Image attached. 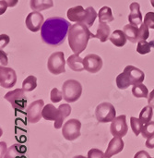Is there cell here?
<instances>
[{
	"label": "cell",
	"mask_w": 154,
	"mask_h": 158,
	"mask_svg": "<svg viewBox=\"0 0 154 158\" xmlns=\"http://www.w3.org/2000/svg\"><path fill=\"white\" fill-rule=\"evenodd\" d=\"M63 93L61 91H59L57 88H54L52 89L51 93H50V99L53 103H58L63 99Z\"/></svg>",
	"instance_id": "35"
},
{
	"label": "cell",
	"mask_w": 154,
	"mask_h": 158,
	"mask_svg": "<svg viewBox=\"0 0 154 158\" xmlns=\"http://www.w3.org/2000/svg\"><path fill=\"white\" fill-rule=\"evenodd\" d=\"M152 116H153V108L150 106H147L143 107L142 110L140 111L139 118L140 119L142 124L145 125V124L149 123L150 121H152Z\"/></svg>",
	"instance_id": "29"
},
{
	"label": "cell",
	"mask_w": 154,
	"mask_h": 158,
	"mask_svg": "<svg viewBox=\"0 0 154 158\" xmlns=\"http://www.w3.org/2000/svg\"><path fill=\"white\" fill-rule=\"evenodd\" d=\"M151 158H154V157H151Z\"/></svg>",
	"instance_id": "46"
},
{
	"label": "cell",
	"mask_w": 154,
	"mask_h": 158,
	"mask_svg": "<svg viewBox=\"0 0 154 158\" xmlns=\"http://www.w3.org/2000/svg\"><path fill=\"white\" fill-rule=\"evenodd\" d=\"M84 68L90 73H97L103 68V59L95 54H89L84 58Z\"/></svg>",
	"instance_id": "12"
},
{
	"label": "cell",
	"mask_w": 154,
	"mask_h": 158,
	"mask_svg": "<svg viewBox=\"0 0 154 158\" xmlns=\"http://www.w3.org/2000/svg\"><path fill=\"white\" fill-rule=\"evenodd\" d=\"M5 99L17 110H24L27 106V97L23 89H15L5 94Z\"/></svg>",
	"instance_id": "6"
},
{
	"label": "cell",
	"mask_w": 154,
	"mask_h": 158,
	"mask_svg": "<svg viewBox=\"0 0 154 158\" xmlns=\"http://www.w3.org/2000/svg\"><path fill=\"white\" fill-rule=\"evenodd\" d=\"M0 43H1V50H3L4 47H6L7 45V44L9 43V37L6 34H1L0 36Z\"/></svg>",
	"instance_id": "39"
},
{
	"label": "cell",
	"mask_w": 154,
	"mask_h": 158,
	"mask_svg": "<svg viewBox=\"0 0 154 158\" xmlns=\"http://www.w3.org/2000/svg\"><path fill=\"white\" fill-rule=\"evenodd\" d=\"M64 100L67 103L78 101L82 94V85L76 80H67L62 86Z\"/></svg>",
	"instance_id": "3"
},
{
	"label": "cell",
	"mask_w": 154,
	"mask_h": 158,
	"mask_svg": "<svg viewBox=\"0 0 154 158\" xmlns=\"http://www.w3.org/2000/svg\"><path fill=\"white\" fill-rule=\"evenodd\" d=\"M98 18H99V22H103V23H110L115 19V17L113 16L112 13V9L107 6H104L100 9L98 13Z\"/></svg>",
	"instance_id": "24"
},
{
	"label": "cell",
	"mask_w": 154,
	"mask_h": 158,
	"mask_svg": "<svg viewBox=\"0 0 154 158\" xmlns=\"http://www.w3.org/2000/svg\"><path fill=\"white\" fill-rule=\"evenodd\" d=\"M67 64L69 67L70 69L76 72H80L85 69L84 68V59H82L79 55L74 54L69 56V57L67 60Z\"/></svg>",
	"instance_id": "17"
},
{
	"label": "cell",
	"mask_w": 154,
	"mask_h": 158,
	"mask_svg": "<svg viewBox=\"0 0 154 158\" xmlns=\"http://www.w3.org/2000/svg\"><path fill=\"white\" fill-rule=\"evenodd\" d=\"M66 61L63 52L53 53L47 61L48 70L54 75H59L66 72Z\"/></svg>",
	"instance_id": "5"
},
{
	"label": "cell",
	"mask_w": 154,
	"mask_h": 158,
	"mask_svg": "<svg viewBox=\"0 0 154 158\" xmlns=\"http://www.w3.org/2000/svg\"><path fill=\"white\" fill-rule=\"evenodd\" d=\"M110 32H111V30L107 23L99 22V25L97 27V32L96 34L92 33L91 38H97L102 43H104L110 38Z\"/></svg>",
	"instance_id": "19"
},
{
	"label": "cell",
	"mask_w": 154,
	"mask_h": 158,
	"mask_svg": "<svg viewBox=\"0 0 154 158\" xmlns=\"http://www.w3.org/2000/svg\"><path fill=\"white\" fill-rule=\"evenodd\" d=\"M17 82L16 71L11 68L2 67L0 68V85L3 88L9 89L14 87Z\"/></svg>",
	"instance_id": "10"
},
{
	"label": "cell",
	"mask_w": 154,
	"mask_h": 158,
	"mask_svg": "<svg viewBox=\"0 0 154 158\" xmlns=\"http://www.w3.org/2000/svg\"><path fill=\"white\" fill-rule=\"evenodd\" d=\"M0 55H1V58H0V61H1V66L2 67H5L6 65H7V57H6V54L3 51V50H0Z\"/></svg>",
	"instance_id": "40"
},
{
	"label": "cell",
	"mask_w": 154,
	"mask_h": 158,
	"mask_svg": "<svg viewBox=\"0 0 154 158\" xmlns=\"http://www.w3.org/2000/svg\"><path fill=\"white\" fill-rule=\"evenodd\" d=\"M132 94L137 98H148L149 94H150L148 88L144 84H142V83H139V84L133 85V87H132Z\"/></svg>",
	"instance_id": "27"
},
{
	"label": "cell",
	"mask_w": 154,
	"mask_h": 158,
	"mask_svg": "<svg viewBox=\"0 0 154 158\" xmlns=\"http://www.w3.org/2000/svg\"><path fill=\"white\" fill-rule=\"evenodd\" d=\"M58 110H59L58 118L55 121V124H54V127L56 130L62 128L64 120L71 114V106L68 104H63L59 106Z\"/></svg>",
	"instance_id": "18"
},
{
	"label": "cell",
	"mask_w": 154,
	"mask_h": 158,
	"mask_svg": "<svg viewBox=\"0 0 154 158\" xmlns=\"http://www.w3.org/2000/svg\"><path fill=\"white\" fill-rule=\"evenodd\" d=\"M67 19L73 22H83L86 17V9L82 6H77L70 7L67 12Z\"/></svg>",
	"instance_id": "16"
},
{
	"label": "cell",
	"mask_w": 154,
	"mask_h": 158,
	"mask_svg": "<svg viewBox=\"0 0 154 158\" xmlns=\"http://www.w3.org/2000/svg\"><path fill=\"white\" fill-rule=\"evenodd\" d=\"M144 23L150 28L154 30V12H148L144 17Z\"/></svg>",
	"instance_id": "37"
},
{
	"label": "cell",
	"mask_w": 154,
	"mask_h": 158,
	"mask_svg": "<svg viewBox=\"0 0 154 158\" xmlns=\"http://www.w3.org/2000/svg\"><path fill=\"white\" fill-rule=\"evenodd\" d=\"M88 158H104V154L96 148H92L88 152Z\"/></svg>",
	"instance_id": "38"
},
{
	"label": "cell",
	"mask_w": 154,
	"mask_h": 158,
	"mask_svg": "<svg viewBox=\"0 0 154 158\" xmlns=\"http://www.w3.org/2000/svg\"><path fill=\"white\" fill-rule=\"evenodd\" d=\"M18 3V0H1L0 1V14L2 15L3 13H5L6 7H14L15 6H17V4Z\"/></svg>",
	"instance_id": "34"
},
{
	"label": "cell",
	"mask_w": 154,
	"mask_h": 158,
	"mask_svg": "<svg viewBox=\"0 0 154 158\" xmlns=\"http://www.w3.org/2000/svg\"><path fill=\"white\" fill-rule=\"evenodd\" d=\"M37 87V79L35 76L30 75L28 76L22 82V89L26 92H32L33 90H35Z\"/></svg>",
	"instance_id": "28"
},
{
	"label": "cell",
	"mask_w": 154,
	"mask_h": 158,
	"mask_svg": "<svg viewBox=\"0 0 154 158\" xmlns=\"http://www.w3.org/2000/svg\"><path fill=\"white\" fill-rule=\"evenodd\" d=\"M70 27V22L64 18H48L41 29L42 40L49 45L58 46L65 42Z\"/></svg>",
	"instance_id": "1"
},
{
	"label": "cell",
	"mask_w": 154,
	"mask_h": 158,
	"mask_svg": "<svg viewBox=\"0 0 154 158\" xmlns=\"http://www.w3.org/2000/svg\"><path fill=\"white\" fill-rule=\"evenodd\" d=\"M145 145H146V147H147V148L153 149L154 148V134L152 135V137H150V138H148V139H147Z\"/></svg>",
	"instance_id": "41"
},
{
	"label": "cell",
	"mask_w": 154,
	"mask_h": 158,
	"mask_svg": "<svg viewBox=\"0 0 154 158\" xmlns=\"http://www.w3.org/2000/svg\"><path fill=\"white\" fill-rule=\"evenodd\" d=\"M130 13L128 15V21L130 24L139 26L142 24V14L140 12V6L137 2H133L129 6Z\"/></svg>",
	"instance_id": "15"
},
{
	"label": "cell",
	"mask_w": 154,
	"mask_h": 158,
	"mask_svg": "<svg viewBox=\"0 0 154 158\" xmlns=\"http://www.w3.org/2000/svg\"><path fill=\"white\" fill-rule=\"evenodd\" d=\"M25 151H26V148L24 146L19 145V144H13L6 150L3 158H18Z\"/></svg>",
	"instance_id": "25"
},
{
	"label": "cell",
	"mask_w": 154,
	"mask_h": 158,
	"mask_svg": "<svg viewBox=\"0 0 154 158\" xmlns=\"http://www.w3.org/2000/svg\"><path fill=\"white\" fill-rule=\"evenodd\" d=\"M44 23V19L40 11H32L30 12L25 19L26 27L32 32L39 31Z\"/></svg>",
	"instance_id": "11"
},
{
	"label": "cell",
	"mask_w": 154,
	"mask_h": 158,
	"mask_svg": "<svg viewBox=\"0 0 154 158\" xmlns=\"http://www.w3.org/2000/svg\"><path fill=\"white\" fill-rule=\"evenodd\" d=\"M116 85H117V88L120 90H126L130 85H132V81L130 78L125 71H123L116 77Z\"/></svg>",
	"instance_id": "26"
},
{
	"label": "cell",
	"mask_w": 154,
	"mask_h": 158,
	"mask_svg": "<svg viewBox=\"0 0 154 158\" xmlns=\"http://www.w3.org/2000/svg\"><path fill=\"white\" fill-rule=\"evenodd\" d=\"M142 137L145 139H148L152 137L154 134V121H150L149 123L143 125L142 131H141Z\"/></svg>",
	"instance_id": "33"
},
{
	"label": "cell",
	"mask_w": 154,
	"mask_h": 158,
	"mask_svg": "<svg viewBox=\"0 0 154 158\" xmlns=\"http://www.w3.org/2000/svg\"><path fill=\"white\" fill-rule=\"evenodd\" d=\"M148 104L150 106H152V108H154V89L152 91V93L149 94L148 97Z\"/></svg>",
	"instance_id": "42"
},
{
	"label": "cell",
	"mask_w": 154,
	"mask_h": 158,
	"mask_svg": "<svg viewBox=\"0 0 154 158\" xmlns=\"http://www.w3.org/2000/svg\"><path fill=\"white\" fill-rule=\"evenodd\" d=\"M44 107V102L43 99L32 102L27 108V119L30 123H37L43 118V109Z\"/></svg>",
	"instance_id": "8"
},
{
	"label": "cell",
	"mask_w": 154,
	"mask_h": 158,
	"mask_svg": "<svg viewBox=\"0 0 154 158\" xmlns=\"http://www.w3.org/2000/svg\"><path fill=\"white\" fill-rule=\"evenodd\" d=\"M124 71L130 78V80L132 81V85L139 84V83H142V81L145 80V74H144V72L142 70H140V69L132 66V65L127 66L124 69Z\"/></svg>",
	"instance_id": "14"
},
{
	"label": "cell",
	"mask_w": 154,
	"mask_h": 158,
	"mask_svg": "<svg viewBox=\"0 0 154 158\" xmlns=\"http://www.w3.org/2000/svg\"><path fill=\"white\" fill-rule=\"evenodd\" d=\"M95 117L100 123L112 122L116 118V111L111 103L103 102L97 106L95 109Z\"/></svg>",
	"instance_id": "4"
},
{
	"label": "cell",
	"mask_w": 154,
	"mask_h": 158,
	"mask_svg": "<svg viewBox=\"0 0 154 158\" xmlns=\"http://www.w3.org/2000/svg\"><path fill=\"white\" fill-rule=\"evenodd\" d=\"M124 146L125 143L124 141L121 139V137H114L110 141L108 147L104 153V158H111L114 156L121 153L124 149Z\"/></svg>",
	"instance_id": "13"
},
{
	"label": "cell",
	"mask_w": 154,
	"mask_h": 158,
	"mask_svg": "<svg viewBox=\"0 0 154 158\" xmlns=\"http://www.w3.org/2000/svg\"><path fill=\"white\" fill-rule=\"evenodd\" d=\"M81 123L76 118L67 120L62 128V135L67 141H74L80 136Z\"/></svg>",
	"instance_id": "7"
},
{
	"label": "cell",
	"mask_w": 154,
	"mask_h": 158,
	"mask_svg": "<svg viewBox=\"0 0 154 158\" xmlns=\"http://www.w3.org/2000/svg\"><path fill=\"white\" fill-rule=\"evenodd\" d=\"M30 6L33 11H43L54 6L53 0H30Z\"/></svg>",
	"instance_id": "23"
},
{
	"label": "cell",
	"mask_w": 154,
	"mask_h": 158,
	"mask_svg": "<svg viewBox=\"0 0 154 158\" xmlns=\"http://www.w3.org/2000/svg\"><path fill=\"white\" fill-rule=\"evenodd\" d=\"M73 158H88V157H85V156H74Z\"/></svg>",
	"instance_id": "43"
},
{
	"label": "cell",
	"mask_w": 154,
	"mask_h": 158,
	"mask_svg": "<svg viewBox=\"0 0 154 158\" xmlns=\"http://www.w3.org/2000/svg\"><path fill=\"white\" fill-rule=\"evenodd\" d=\"M110 131L114 137H121L127 135L128 131V126L127 124V116L121 115L116 117L111 123Z\"/></svg>",
	"instance_id": "9"
},
{
	"label": "cell",
	"mask_w": 154,
	"mask_h": 158,
	"mask_svg": "<svg viewBox=\"0 0 154 158\" xmlns=\"http://www.w3.org/2000/svg\"><path fill=\"white\" fill-rule=\"evenodd\" d=\"M150 36V31H149V27L145 24L142 23L140 27V40H147Z\"/></svg>",
	"instance_id": "36"
},
{
	"label": "cell",
	"mask_w": 154,
	"mask_h": 158,
	"mask_svg": "<svg viewBox=\"0 0 154 158\" xmlns=\"http://www.w3.org/2000/svg\"><path fill=\"white\" fill-rule=\"evenodd\" d=\"M150 44H151L152 47H153V48H154V39L152 40V41H151V42H150Z\"/></svg>",
	"instance_id": "44"
},
{
	"label": "cell",
	"mask_w": 154,
	"mask_h": 158,
	"mask_svg": "<svg viewBox=\"0 0 154 158\" xmlns=\"http://www.w3.org/2000/svg\"><path fill=\"white\" fill-rule=\"evenodd\" d=\"M151 4H152V6L154 7V0H151Z\"/></svg>",
	"instance_id": "45"
},
{
	"label": "cell",
	"mask_w": 154,
	"mask_h": 158,
	"mask_svg": "<svg viewBox=\"0 0 154 158\" xmlns=\"http://www.w3.org/2000/svg\"><path fill=\"white\" fill-rule=\"evenodd\" d=\"M152 50V45L146 40H140L138 42L137 44V52L140 55L149 54Z\"/></svg>",
	"instance_id": "32"
},
{
	"label": "cell",
	"mask_w": 154,
	"mask_h": 158,
	"mask_svg": "<svg viewBox=\"0 0 154 158\" xmlns=\"http://www.w3.org/2000/svg\"><path fill=\"white\" fill-rule=\"evenodd\" d=\"M97 16H98V14L95 11V9L92 6H88L86 8V17H85L84 21L82 23L86 24L90 28V27H91L93 25Z\"/></svg>",
	"instance_id": "30"
},
{
	"label": "cell",
	"mask_w": 154,
	"mask_h": 158,
	"mask_svg": "<svg viewBox=\"0 0 154 158\" xmlns=\"http://www.w3.org/2000/svg\"><path fill=\"white\" fill-rule=\"evenodd\" d=\"M58 114H59L58 108H55V106L52 104H48L44 106L43 109V118L45 120L55 121L58 118Z\"/></svg>",
	"instance_id": "22"
},
{
	"label": "cell",
	"mask_w": 154,
	"mask_h": 158,
	"mask_svg": "<svg viewBox=\"0 0 154 158\" xmlns=\"http://www.w3.org/2000/svg\"><path fill=\"white\" fill-rule=\"evenodd\" d=\"M109 40L111 41V43L117 46V47H122L126 44L127 43V36L124 32V31H121V30H116L111 35H110V38Z\"/></svg>",
	"instance_id": "21"
},
{
	"label": "cell",
	"mask_w": 154,
	"mask_h": 158,
	"mask_svg": "<svg viewBox=\"0 0 154 158\" xmlns=\"http://www.w3.org/2000/svg\"><path fill=\"white\" fill-rule=\"evenodd\" d=\"M123 31L130 43H138L140 41V28H138V26L129 23L124 26Z\"/></svg>",
	"instance_id": "20"
},
{
	"label": "cell",
	"mask_w": 154,
	"mask_h": 158,
	"mask_svg": "<svg viewBox=\"0 0 154 158\" xmlns=\"http://www.w3.org/2000/svg\"><path fill=\"white\" fill-rule=\"evenodd\" d=\"M130 126H131V129H132V131H133V132H134V134L136 136H139L141 133L143 124H142V122L140 121V118L131 117L130 118Z\"/></svg>",
	"instance_id": "31"
},
{
	"label": "cell",
	"mask_w": 154,
	"mask_h": 158,
	"mask_svg": "<svg viewBox=\"0 0 154 158\" xmlns=\"http://www.w3.org/2000/svg\"><path fill=\"white\" fill-rule=\"evenodd\" d=\"M92 33L89 27L82 22H76L71 25L68 31V44L70 49L77 55L81 54L87 47Z\"/></svg>",
	"instance_id": "2"
}]
</instances>
